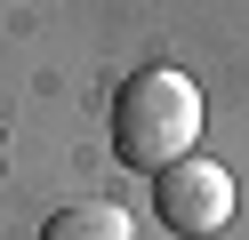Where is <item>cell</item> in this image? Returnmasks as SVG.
Instances as JSON below:
<instances>
[{
    "label": "cell",
    "instance_id": "1",
    "mask_svg": "<svg viewBox=\"0 0 249 240\" xmlns=\"http://www.w3.org/2000/svg\"><path fill=\"white\" fill-rule=\"evenodd\" d=\"M193 144H201V88L185 72H169V64H145V72L121 88V104H113L121 168L161 176V168H177V160H193Z\"/></svg>",
    "mask_w": 249,
    "mask_h": 240
},
{
    "label": "cell",
    "instance_id": "2",
    "mask_svg": "<svg viewBox=\"0 0 249 240\" xmlns=\"http://www.w3.org/2000/svg\"><path fill=\"white\" fill-rule=\"evenodd\" d=\"M153 208H161V224L177 240H209V232L233 224V176L193 152V160H177V168L153 176Z\"/></svg>",
    "mask_w": 249,
    "mask_h": 240
},
{
    "label": "cell",
    "instance_id": "3",
    "mask_svg": "<svg viewBox=\"0 0 249 240\" xmlns=\"http://www.w3.org/2000/svg\"><path fill=\"white\" fill-rule=\"evenodd\" d=\"M40 240H129V208L113 200H72L40 224Z\"/></svg>",
    "mask_w": 249,
    "mask_h": 240
},
{
    "label": "cell",
    "instance_id": "4",
    "mask_svg": "<svg viewBox=\"0 0 249 240\" xmlns=\"http://www.w3.org/2000/svg\"><path fill=\"white\" fill-rule=\"evenodd\" d=\"M0 160H8V152H0Z\"/></svg>",
    "mask_w": 249,
    "mask_h": 240
}]
</instances>
